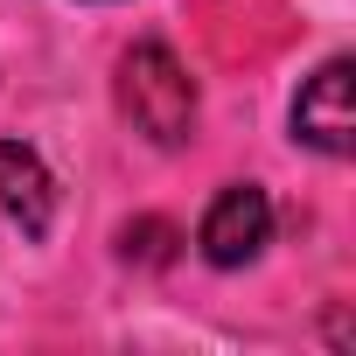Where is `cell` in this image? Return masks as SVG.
I'll use <instances>...</instances> for the list:
<instances>
[{
	"mask_svg": "<svg viewBox=\"0 0 356 356\" xmlns=\"http://www.w3.org/2000/svg\"><path fill=\"white\" fill-rule=\"evenodd\" d=\"M112 98H119L126 126L147 133L154 147H182V140L196 133V77L175 63L168 42H133V49L119 56Z\"/></svg>",
	"mask_w": 356,
	"mask_h": 356,
	"instance_id": "obj_1",
	"label": "cell"
},
{
	"mask_svg": "<svg viewBox=\"0 0 356 356\" xmlns=\"http://www.w3.org/2000/svg\"><path fill=\"white\" fill-rule=\"evenodd\" d=\"M266 238H273V196H266L259 182H231V189H217V203H210L203 224H196V252H203L217 273L252 266V259L266 252Z\"/></svg>",
	"mask_w": 356,
	"mask_h": 356,
	"instance_id": "obj_2",
	"label": "cell"
},
{
	"mask_svg": "<svg viewBox=\"0 0 356 356\" xmlns=\"http://www.w3.org/2000/svg\"><path fill=\"white\" fill-rule=\"evenodd\" d=\"M349 56H328L307 84H300V98H293V140H307L314 154H328V161H342L349 147H356V105H349Z\"/></svg>",
	"mask_w": 356,
	"mask_h": 356,
	"instance_id": "obj_3",
	"label": "cell"
},
{
	"mask_svg": "<svg viewBox=\"0 0 356 356\" xmlns=\"http://www.w3.org/2000/svg\"><path fill=\"white\" fill-rule=\"evenodd\" d=\"M0 210L22 238H49V217H56V175L42 168L35 147L22 140H0Z\"/></svg>",
	"mask_w": 356,
	"mask_h": 356,
	"instance_id": "obj_4",
	"label": "cell"
}]
</instances>
